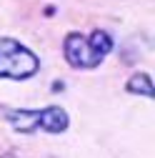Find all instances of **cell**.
<instances>
[{"label":"cell","mask_w":155,"mask_h":158,"mask_svg":"<svg viewBox=\"0 0 155 158\" xmlns=\"http://www.w3.org/2000/svg\"><path fill=\"white\" fill-rule=\"evenodd\" d=\"M70 123V118L68 113L60 108V106H48V108H40V126L38 128H43L48 133H63Z\"/></svg>","instance_id":"cell-4"},{"label":"cell","mask_w":155,"mask_h":158,"mask_svg":"<svg viewBox=\"0 0 155 158\" xmlns=\"http://www.w3.org/2000/svg\"><path fill=\"white\" fill-rule=\"evenodd\" d=\"M8 123L18 131V133H33L40 126V110H30V108H15L5 113Z\"/></svg>","instance_id":"cell-3"},{"label":"cell","mask_w":155,"mask_h":158,"mask_svg":"<svg viewBox=\"0 0 155 158\" xmlns=\"http://www.w3.org/2000/svg\"><path fill=\"white\" fill-rule=\"evenodd\" d=\"M113 50V38L105 30H93L90 38L80 33H68L63 43V55L68 65L78 70H90L103 63V58Z\"/></svg>","instance_id":"cell-1"},{"label":"cell","mask_w":155,"mask_h":158,"mask_svg":"<svg viewBox=\"0 0 155 158\" xmlns=\"http://www.w3.org/2000/svg\"><path fill=\"white\" fill-rule=\"evenodd\" d=\"M40 60L33 50H28L15 38H0V78L8 81H25L35 75Z\"/></svg>","instance_id":"cell-2"},{"label":"cell","mask_w":155,"mask_h":158,"mask_svg":"<svg viewBox=\"0 0 155 158\" xmlns=\"http://www.w3.org/2000/svg\"><path fill=\"white\" fill-rule=\"evenodd\" d=\"M125 90L128 93H138L143 98H153V78L148 73H135V75L128 78Z\"/></svg>","instance_id":"cell-5"},{"label":"cell","mask_w":155,"mask_h":158,"mask_svg":"<svg viewBox=\"0 0 155 158\" xmlns=\"http://www.w3.org/2000/svg\"><path fill=\"white\" fill-rule=\"evenodd\" d=\"M3 158H18V156H13V153H5V156H3Z\"/></svg>","instance_id":"cell-6"}]
</instances>
